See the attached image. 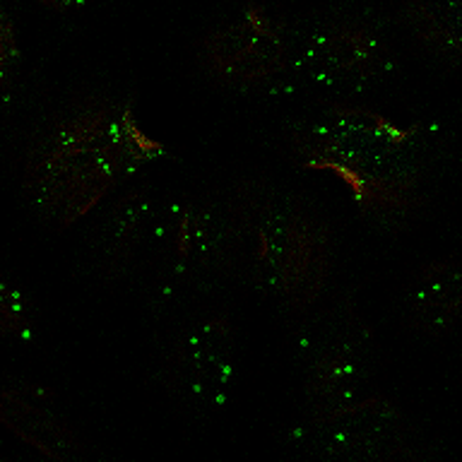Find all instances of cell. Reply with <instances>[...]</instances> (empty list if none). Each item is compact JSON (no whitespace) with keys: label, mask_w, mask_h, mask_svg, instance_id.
I'll return each mask as SVG.
<instances>
[{"label":"cell","mask_w":462,"mask_h":462,"mask_svg":"<svg viewBox=\"0 0 462 462\" xmlns=\"http://www.w3.org/2000/svg\"><path fill=\"white\" fill-rule=\"evenodd\" d=\"M222 208L229 270L282 309H310L335 260V238L320 209L263 179L236 180Z\"/></svg>","instance_id":"6da1fadb"},{"label":"cell","mask_w":462,"mask_h":462,"mask_svg":"<svg viewBox=\"0 0 462 462\" xmlns=\"http://www.w3.org/2000/svg\"><path fill=\"white\" fill-rule=\"evenodd\" d=\"M166 147L143 128L133 99L99 101L65 116L36 140L24 190L42 217L68 226Z\"/></svg>","instance_id":"7a4b0ae2"},{"label":"cell","mask_w":462,"mask_h":462,"mask_svg":"<svg viewBox=\"0 0 462 462\" xmlns=\"http://www.w3.org/2000/svg\"><path fill=\"white\" fill-rule=\"evenodd\" d=\"M421 125H400L364 104L330 101L289 135L301 169L328 171L368 217H402L421 205Z\"/></svg>","instance_id":"3957f363"},{"label":"cell","mask_w":462,"mask_h":462,"mask_svg":"<svg viewBox=\"0 0 462 462\" xmlns=\"http://www.w3.org/2000/svg\"><path fill=\"white\" fill-rule=\"evenodd\" d=\"M143 260L154 294L171 299L229 270L224 208L179 193L157 202L133 263Z\"/></svg>","instance_id":"277c9868"},{"label":"cell","mask_w":462,"mask_h":462,"mask_svg":"<svg viewBox=\"0 0 462 462\" xmlns=\"http://www.w3.org/2000/svg\"><path fill=\"white\" fill-rule=\"evenodd\" d=\"M294 72L303 85L330 97H354L385 78L393 53L366 24H328L301 43Z\"/></svg>","instance_id":"5b68a950"},{"label":"cell","mask_w":462,"mask_h":462,"mask_svg":"<svg viewBox=\"0 0 462 462\" xmlns=\"http://www.w3.org/2000/svg\"><path fill=\"white\" fill-rule=\"evenodd\" d=\"M205 60L217 78L231 85H258L287 68L284 22L265 5H248L238 20L215 29L202 42Z\"/></svg>","instance_id":"8992f818"},{"label":"cell","mask_w":462,"mask_h":462,"mask_svg":"<svg viewBox=\"0 0 462 462\" xmlns=\"http://www.w3.org/2000/svg\"><path fill=\"white\" fill-rule=\"evenodd\" d=\"M169 385L195 410H215L226 400L234 375V325L226 316H208L188 325L176 339Z\"/></svg>","instance_id":"52a82bcc"},{"label":"cell","mask_w":462,"mask_h":462,"mask_svg":"<svg viewBox=\"0 0 462 462\" xmlns=\"http://www.w3.org/2000/svg\"><path fill=\"white\" fill-rule=\"evenodd\" d=\"M309 330V393L320 410L354 400L366 378V345L371 332L352 309L320 318Z\"/></svg>","instance_id":"ba28073f"},{"label":"cell","mask_w":462,"mask_h":462,"mask_svg":"<svg viewBox=\"0 0 462 462\" xmlns=\"http://www.w3.org/2000/svg\"><path fill=\"white\" fill-rule=\"evenodd\" d=\"M400 414L381 397L325 407L303 426L301 443L318 460L354 462L381 450L397 429Z\"/></svg>","instance_id":"9c48e42d"},{"label":"cell","mask_w":462,"mask_h":462,"mask_svg":"<svg viewBox=\"0 0 462 462\" xmlns=\"http://www.w3.org/2000/svg\"><path fill=\"white\" fill-rule=\"evenodd\" d=\"M404 310L417 330L426 335H443L457 323L460 316V260L448 255L426 263L414 273Z\"/></svg>","instance_id":"30bf717a"},{"label":"cell","mask_w":462,"mask_h":462,"mask_svg":"<svg viewBox=\"0 0 462 462\" xmlns=\"http://www.w3.org/2000/svg\"><path fill=\"white\" fill-rule=\"evenodd\" d=\"M0 421L53 462H87L85 448L70 426L20 390H0Z\"/></svg>","instance_id":"8fae6325"},{"label":"cell","mask_w":462,"mask_h":462,"mask_svg":"<svg viewBox=\"0 0 462 462\" xmlns=\"http://www.w3.org/2000/svg\"><path fill=\"white\" fill-rule=\"evenodd\" d=\"M152 193L154 190L150 186H135L128 193H123L111 205L106 219L101 224L99 255L104 270L111 274H121L133 265L152 212L157 208V195Z\"/></svg>","instance_id":"7c38bea8"},{"label":"cell","mask_w":462,"mask_h":462,"mask_svg":"<svg viewBox=\"0 0 462 462\" xmlns=\"http://www.w3.org/2000/svg\"><path fill=\"white\" fill-rule=\"evenodd\" d=\"M404 22L421 42L440 56H460V17L457 0H414L402 7Z\"/></svg>","instance_id":"4fadbf2b"},{"label":"cell","mask_w":462,"mask_h":462,"mask_svg":"<svg viewBox=\"0 0 462 462\" xmlns=\"http://www.w3.org/2000/svg\"><path fill=\"white\" fill-rule=\"evenodd\" d=\"M0 335L29 339L34 335V306L20 287L0 280Z\"/></svg>","instance_id":"5bb4252c"},{"label":"cell","mask_w":462,"mask_h":462,"mask_svg":"<svg viewBox=\"0 0 462 462\" xmlns=\"http://www.w3.org/2000/svg\"><path fill=\"white\" fill-rule=\"evenodd\" d=\"M13 53H14L13 22L7 20L5 10L0 7V75H3V70H5V65L10 63Z\"/></svg>","instance_id":"9a60e30c"}]
</instances>
